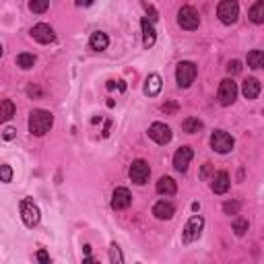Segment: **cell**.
<instances>
[{
    "instance_id": "obj_1",
    "label": "cell",
    "mask_w": 264,
    "mask_h": 264,
    "mask_svg": "<svg viewBox=\"0 0 264 264\" xmlns=\"http://www.w3.org/2000/svg\"><path fill=\"white\" fill-rule=\"evenodd\" d=\"M54 126V116L48 110H33L29 114V132L33 137H44Z\"/></svg>"
},
{
    "instance_id": "obj_2",
    "label": "cell",
    "mask_w": 264,
    "mask_h": 264,
    "mask_svg": "<svg viewBox=\"0 0 264 264\" xmlns=\"http://www.w3.org/2000/svg\"><path fill=\"white\" fill-rule=\"evenodd\" d=\"M196 75H198V69H196V64H194V62H188V60L180 62V64H178V69H176V81H178V87H180V89H188V87L194 83Z\"/></svg>"
},
{
    "instance_id": "obj_3",
    "label": "cell",
    "mask_w": 264,
    "mask_h": 264,
    "mask_svg": "<svg viewBox=\"0 0 264 264\" xmlns=\"http://www.w3.org/2000/svg\"><path fill=\"white\" fill-rule=\"evenodd\" d=\"M19 211H21V219L27 227H36L42 219V213H40V207L31 201V198H23L19 203Z\"/></svg>"
},
{
    "instance_id": "obj_4",
    "label": "cell",
    "mask_w": 264,
    "mask_h": 264,
    "mask_svg": "<svg viewBox=\"0 0 264 264\" xmlns=\"http://www.w3.org/2000/svg\"><path fill=\"white\" fill-rule=\"evenodd\" d=\"M217 17L221 19V23L225 25H234L240 17V5L238 0H221L217 7Z\"/></svg>"
},
{
    "instance_id": "obj_5",
    "label": "cell",
    "mask_w": 264,
    "mask_h": 264,
    "mask_svg": "<svg viewBox=\"0 0 264 264\" xmlns=\"http://www.w3.org/2000/svg\"><path fill=\"white\" fill-rule=\"evenodd\" d=\"M211 147H213V151H217V153H221V155H227V153L234 151L236 141H234V137H231L229 132H225V130H215L213 135H211Z\"/></svg>"
},
{
    "instance_id": "obj_6",
    "label": "cell",
    "mask_w": 264,
    "mask_h": 264,
    "mask_svg": "<svg viewBox=\"0 0 264 264\" xmlns=\"http://www.w3.org/2000/svg\"><path fill=\"white\" fill-rule=\"evenodd\" d=\"M238 83L234 79H223L221 85H219V91H217V99H219V104L221 106H231L236 102V97H238Z\"/></svg>"
},
{
    "instance_id": "obj_7",
    "label": "cell",
    "mask_w": 264,
    "mask_h": 264,
    "mask_svg": "<svg viewBox=\"0 0 264 264\" xmlns=\"http://www.w3.org/2000/svg\"><path fill=\"white\" fill-rule=\"evenodd\" d=\"M203 227H205V219H203L201 215L190 217V221H188L186 227H184L182 242H184V244H192V242H196L198 238H201V234H203Z\"/></svg>"
},
{
    "instance_id": "obj_8",
    "label": "cell",
    "mask_w": 264,
    "mask_h": 264,
    "mask_svg": "<svg viewBox=\"0 0 264 264\" xmlns=\"http://www.w3.org/2000/svg\"><path fill=\"white\" fill-rule=\"evenodd\" d=\"M178 25L186 31H194V29H198V25H201V15H198V11L192 9V7H182L178 11Z\"/></svg>"
},
{
    "instance_id": "obj_9",
    "label": "cell",
    "mask_w": 264,
    "mask_h": 264,
    "mask_svg": "<svg viewBox=\"0 0 264 264\" xmlns=\"http://www.w3.org/2000/svg\"><path fill=\"white\" fill-rule=\"evenodd\" d=\"M128 176H130V180L135 182V184L145 186V184L149 182V178H151V168H149V163H147V161H143V159L132 161Z\"/></svg>"
},
{
    "instance_id": "obj_10",
    "label": "cell",
    "mask_w": 264,
    "mask_h": 264,
    "mask_svg": "<svg viewBox=\"0 0 264 264\" xmlns=\"http://www.w3.org/2000/svg\"><path fill=\"white\" fill-rule=\"evenodd\" d=\"M149 137L157 143V145H168L174 137V132L168 124H163V122H155L149 126Z\"/></svg>"
},
{
    "instance_id": "obj_11",
    "label": "cell",
    "mask_w": 264,
    "mask_h": 264,
    "mask_svg": "<svg viewBox=\"0 0 264 264\" xmlns=\"http://www.w3.org/2000/svg\"><path fill=\"white\" fill-rule=\"evenodd\" d=\"M31 38L36 40V42H40V44H52L56 40V33H54V29L50 25L38 23L36 27L31 29Z\"/></svg>"
},
{
    "instance_id": "obj_12",
    "label": "cell",
    "mask_w": 264,
    "mask_h": 264,
    "mask_svg": "<svg viewBox=\"0 0 264 264\" xmlns=\"http://www.w3.org/2000/svg\"><path fill=\"white\" fill-rule=\"evenodd\" d=\"M132 205V194L128 188H116L112 194V209L114 211H124Z\"/></svg>"
},
{
    "instance_id": "obj_13",
    "label": "cell",
    "mask_w": 264,
    "mask_h": 264,
    "mask_svg": "<svg viewBox=\"0 0 264 264\" xmlns=\"http://www.w3.org/2000/svg\"><path fill=\"white\" fill-rule=\"evenodd\" d=\"M192 157H194L192 147H180V149L176 151V155H174V168H176L178 172L184 174V172L188 170V165H190Z\"/></svg>"
},
{
    "instance_id": "obj_14",
    "label": "cell",
    "mask_w": 264,
    "mask_h": 264,
    "mask_svg": "<svg viewBox=\"0 0 264 264\" xmlns=\"http://www.w3.org/2000/svg\"><path fill=\"white\" fill-rule=\"evenodd\" d=\"M231 186V180H229V174L227 172H217L213 174V180H211V190L215 194H225Z\"/></svg>"
},
{
    "instance_id": "obj_15",
    "label": "cell",
    "mask_w": 264,
    "mask_h": 264,
    "mask_svg": "<svg viewBox=\"0 0 264 264\" xmlns=\"http://www.w3.org/2000/svg\"><path fill=\"white\" fill-rule=\"evenodd\" d=\"M153 215H155L157 219H161V221H168V219H172V217L176 215V207H174L172 203H168V201H159V203L153 207Z\"/></svg>"
},
{
    "instance_id": "obj_16",
    "label": "cell",
    "mask_w": 264,
    "mask_h": 264,
    "mask_svg": "<svg viewBox=\"0 0 264 264\" xmlns=\"http://www.w3.org/2000/svg\"><path fill=\"white\" fill-rule=\"evenodd\" d=\"M89 46H91V50H95V52H104V50H108V46H110V38L106 36L104 31H95V33H91Z\"/></svg>"
},
{
    "instance_id": "obj_17",
    "label": "cell",
    "mask_w": 264,
    "mask_h": 264,
    "mask_svg": "<svg viewBox=\"0 0 264 264\" xmlns=\"http://www.w3.org/2000/svg\"><path fill=\"white\" fill-rule=\"evenodd\" d=\"M157 192L163 194V196H174V194L178 192V184L174 182V178L163 176V178H159V182H157Z\"/></svg>"
},
{
    "instance_id": "obj_18",
    "label": "cell",
    "mask_w": 264,
    "mask_h": 264,
    "mask_svg": "<svg viewBox=\"0 0 264 264\" xmlns=\"http://www.w3.org/2000/svg\"><path fill=\"white\" fill-rule=\"evenodd\" d=\"M260 91H262V85L258 79H246L242 85V93L246 99H256L260 95Z\"/></svg>"
},
{
    "instance_id": "obj_19",
    "label": "cell",
    "mask_w": 264,
    "mask_h": 264,
    "mask_svg": "<svg viewBox=\"0 0 264 264\" xmlns=\"http://www.w3.org/2000/svg\"><path fill=\"white\" fill-rule=\"evenodd\" d=\"M141 25H143V46H145V48H151V46L155 44V40H157L155 27H153V23H151L147 17H143Z\"/></svg>"
},
{
    "instance_id": "obj_20",
    "label": "cell",
    "mask_w": 264,
    "mask_h": 264,
    "mask_svg": "<svg viewBox=\"0 0 264 264\" xmlns=\"http://www.w3.org/2000/svg\"><path fill=\"white\" fill-rule=\"evenodd\" d=\"M248 17L256 25L264 23V0H256V3L252 5V9H250V13H248Z\"/></svg>"
},
{
    "instance_id": "obj_21",
    "label": "cell",
    "mask_w": 264,
    "mask_h": 264,
    "mask_svg": "<svg viewBox=\"0 0 264 264\" xmlns=\"http://www.w3.org/2000/svg\"><path fill=\"white\" fill-rule=\"evenodd\" d=\"M161 87H163V83H161V77H159V75H149V79H147V85H145V93H147L149 97H155V95H159Z\"/></svg>"
},
{
    "instance_id": "obj_22",
    "label": "cell",
    "mask_w": 264,
    "mask_h": 264,
    "mask_svg": "<svg viewBox=\"0 0 264 264\" xmlns=\"http://www.w3.org/2000/svg\"><path fill=\"white\" fill-rule=\"evenodd\" d=\"M203 128H205V124L201 118H186L182 122V130L188 132V135H196V132H201Z\"/></svg>"
},
{
    "instance_id": "obj_23",
    "label": "cell",
    "mask_w": 264,
    "mask_h": 264,
    "mask_svg": "<svg viewBox=\"0 0 264 264\" xmlns=\"http://www.w3.org/2000/svg\"><path fill=\"white\" fill-rule=\"evenodd\" d=\"M15 116V104L11 99H5V102H0V124H5L7 120H11Z\"/></svg>"
},
{
    "instance_id": "obj_24",
    "label": "cell",
    "mask_w": 264,
    "mask_h": 264,
    "mask_svg": "<svg viewBox=\"0 0 264 264\" xmlns=\"http://www.w3.org/2000/svg\"><path fill=\"white\" fill-rule=\"evenodd\" d=\"M246 62H248V66H250V69L258 71V69H262V66H264V54H262L260 50H252V52L248 54Z\"/></svg>"
},
{
    "instance_id": "obj_25",
    "label": "cell",
    "mask_w": 264,
    "mask_h": 264,
    "mask_svg": "<svg viewBox=\"0 0 264 264\" xmlns=\"http://www.w3.org/2000/svg\"><path fill=\"white\" fill-rule=\"evenodd\" d=\"M17 66H21L23 71L33 69V66H36V56H33V54H27V52L19 54V56H17Z\"/></svg>"
},
{
    "instance_id": "obj_26",
    "label": "cell",
    "mask_w": 264,
    "mask_h": 264,
    "mask_svg": "<svg viewBox=\"0 0 264 264\" xmlns=\"http://www.w3.org/2000/svg\"><path fill=\"white\" fill-rule=\"evenodd\" d=\"M48 9H50V0H31V3H29V11H31V13L42 15V13H46Z\"/></svg>"
},
{
    "instance_id": "obj_27",
    "label": "cell",
    "mask_w": 264,
    "mask_h": 264,
    "mask_svg": "<svg viewBox=\"0 0 264 264\" xmlns=\"http://www.w3.org/2000/svg\"><path fill=\"white\" fill-rule=\"evenodd\" d=\"M248 227H250V225H248L246 219H242V217H236V219H234V231H236V236H240V238L246 236Z\"/></svg>"
},
{
    "instance_id": "obj_28",
    "label": "cell",
    "mask_w": 264,
    "mask_h": 264,
    "mask_svg": "<svg viewBox=\"0 0 264 264\" xmlns=\"http://www.w3.org/2000/svg\"><path fill=\"white\" fill-rule=\"evenodd\" d=\"M110 260L114 264H122L124 262V256H122V252H120V248L116 244H112V248H110Z\"/></svg>"
},
{
    "instance_id": "obj_29",
    "label": "cell",
    "mask_w": 264,
    "mask_h": 264,
    "mask_svg": "<svg viewBox=\"0 0 264 264\" xmlns=\"http://www.w3.org/2000/svg\"><path fill=\"white\" fill-rule=\"evenodd\" d=\"M223 211H225V215H238L240 213V203L238 201H227L223 205Z\"/></svg>"
},
{
    "instance_id": "obj_30",
    "label": "cell",
    "mask_w": 264,
    "mask_h": 264,
    "mask_svg": "<svg viewBox=\"0 0 264 264\" xmlns=\"http://www.w3.org/2000/svg\"><path fill=\"white\" fill-rule=\"evenodd\" d=\"M13 180V168L11 165H0V182H11Z\"/></svg>"
},
{
    "instance_id": "obj_31",
    "label": "cell",
    "mask_w": 264,
    "mask_h": 264,
    "mask_svg": "<svg viewBox=\"0 0 264 264\" xmlns=\"http://www.w3.org/2000/svg\"><path fill=\"white\" fill-rule=\"evenodd\" d=\"M161 112H163L165 116H174V114L178 112V104H176V102H168V104H163V106H161Z\"/></svg>"
},
{
    "instance_id": "obj_32",
    "label": "cell",
    "mask_w": 264,
    "mask_h": 264,
    "mask_svg": "<svg viewBox=\"0 0 264 264\" xmlns=\"http://www.w3.org/2000/svg\"><path fill=\"white\" fill-rule=\"evenodd\" d=\"M242 71V62L240 60H231L229 64H227V73L229 75H238Z\"/></svg>"
},
{
    "instance_id": "obj_33",
    "label": "cell",
    "mask_w": 264,
    "mask_h": 264,
    "mask_svg": "<svg viewBox=\"0 0 264 264\" xmlns=\"http://www.w3.org/2000/svg\"><path fill=\"white\" fill-rule=\"evenodd\" d=\"M36 258H38L40 262H44V264H50V254H48L46 250H40V252L36 254Z\"/></svg>"
},
{
    "instance_id": "obj_34",
    "label": "cell",
    "mask_w": 264,
    "mask_h": 264,
    "mask_svg": "<svg viewBox=\"0 0 264 264\" xmlns=\"http://www.w3.org/2000/svg\"><path fill=\"white\" fill-rule=\"evenodd\" d=\"M27 93H29V97H38V99L44 95V93H42L38 87H29V89H27Z\"/></svg>"
},
{
    "instance_id": "obj_35",
    "label": "cell",
    "mask_w": 264,
    "mask_h": 264,
    "mask_svg": "<svg viewBox=\"0 0 264 264\" xmlns=\"http://www.w3.org/2000/svg\"><path fill=\"white\" fill-rule=\"evenodd\" d=\"M15 135H17V130H15V128H7V130H5V141H13Z\"/></svg>"
},
{
    "instance_id": "obj_36",
    "label": "cell",
    "mask_w": 264,
    "mask_h": 264,
    "mask_svg": "<svg viewBox=\"0 0 264 264\" xmlns=\"http://www.w3.org/2000/svg\"><path fill=\"white\" fill-rule=\"evenodd\" d=\"M145 7H147V5H145ZM147 13L151 15V17H149V21H151V23H155V21H157V11H155L153 7H147Z\"/></svg>"
},
{
    "instance_id": "obj_37",
    "label": "cell",
    "mask_w": 264,
    "mask_h": 264,
    "mask_svg": "<svg viewBox=\"0 0 264 264\" xmlns=\"http://www.w3.org/2000/svg\"><path fill=\"white\" fill-rule=\"evenodd\" d=\"M209 174H211V163H205V168H203V172H201V178H203V180H207V178H209Z\"/></svg>"
},
{
    "instance_id": "obj_38",
    "label": "cell",
    "mask_w": 264,
    "mask_h": 264,
    "mask_svg": "<svg viewBox=\"0 0 264 264\" xmlns=\"http://www.w3.org/2000/svg\"><path fill=\"white\" fill-rule=\"evenodd\" d=\"M112 87H116V85H114V81H110V83H108V89H112ZM118 89H120V91H124V89H126V85H124L122 81H118Z\"/></svg>"
},
{
    "instance_id": "obj_39",
    "label": "cell",
    "mask_w": 264,
    "mask_h": 264,
    "mask_svg": "<svg viewBox=\"0 0 264 264\" xmlns=\"http://www.w3.org/2000/svg\"><path fill=\"white\" fill-rule=\"evenodd\" d=\"M77 5H79V7H91L93 0H77Z\"/></svg>"
},
{
    "instance_id": "obj_40",
    "label": "cell",
    "mask_w": 264,
    "mask_h": 264,
    "mask_svg": "<svg viewBox=\"0 0 264 264\" xmlns=\"http://www.w3.org/2000/svg\"><path fill=\"white\" fill-rule=\"evenodd\" d=\"M3 52H5V50H3V46H0V56H3Z\"/></svg>"
}]
</instances>
